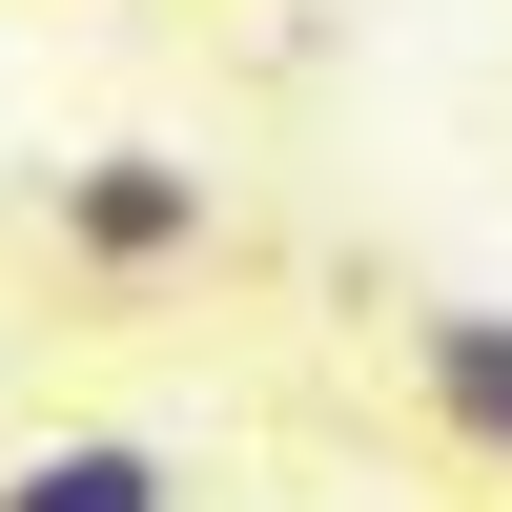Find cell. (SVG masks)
<instances>
[{
	"label": "cell",
	"instance_id": "cell-1",
	"mask_svg": "<svg viewBox=\"0 0 512 512\" xmlns=\"http://www.w3.org/2000/svg\"><path fill=\"white\" fill-rule=\"evenodd\" d=\"M41 226H62V267L164 287V267H205V246H226V185H205L185 144H82L62 185H41Z\"/></svg>",
	"mask_w": 512,
	"mask_h": 512
},
{
	"label": "cell",
	"instance_id": "cell-2",
	"mask_svg": "<svg viewBox=\"0 0 512 512\" xmlns=\"http://www.w3.org/2000/svg\"><path fill=\"white\" fill-rule=\"evenodd\" d=\"M410 349V410H431L472 472H512V308H472V287H431V308L390 328Z\"/></svg>",
	"mask_w": 512,
	"mask_h": 512
},
{
	"label": "cell",
	"instance_id": "cell-3",
	"mask_svg": "<svg viewBox=\"0 0 512 512\" xmlns=\"http://www.w3.org/2000/svg\"><path fill=\"white\" fill-rule=\"evenodd\" d=\"M0 512H185V451L164 431H21L0 451Z\"/></svg>",
	"mask_w": 512,
	"mask_h": 512
}]
</instances>
